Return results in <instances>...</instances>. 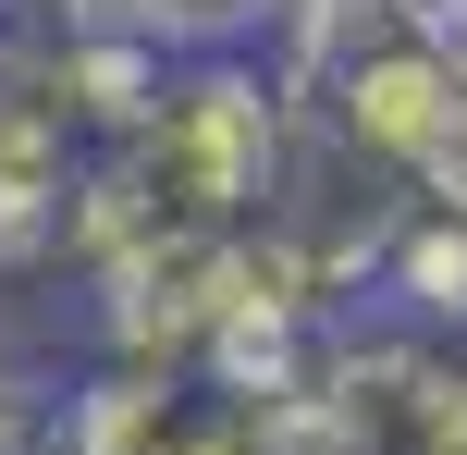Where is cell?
Wrapping results in <instances>:
<instances>
[{"label":"cell","instance_id":"obj_1","mask_svg":"<svg viewBox=\"0 0 467 455\" xmlns=\"http://www.w3.org/2000/svg\"><path fill=\"white\" fill-rule=\"evenodd\" d=\"M369 284L406 308V333L455 345V333H467V222L431 210V197H394L381 234H369Z\"/></svg>","mask_w":467,"mask_h":455},{"label":"cell","instance_id":"obj_2","mask_svg":"<svg viewBox=\"0 0 467 455\" xmlns=\"http://www.w3.org/2000/svg\"><path fill=\"white\" fill-rule=\"evenodd\" d=\"M74 13L136 25V37H161V49H246V37H271L283 0H74Z\"/></svg>","mask_w":467,"mask_h":455}]
</instances>
